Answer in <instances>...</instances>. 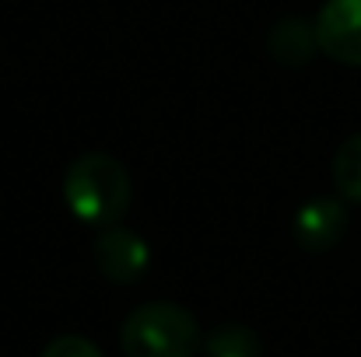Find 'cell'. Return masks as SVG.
I'll use <instances>...</instances> for the list:
<instances>
[{
  "label": "cell",
  "instance_id": "cell-3",
  "mask_svg": "<svg viewBox=\"0 0 361 357\" xmlns=\"http://www.w3.org/2000/svg\"><path fill=\"white\" fill-rule=\"evenodd\" d=\"M312 25L319 53L344 67H361V0H326Z\"/></svg>",
  "mask_w": 361,
  "mask_h": 357
},
{
  "label": "cell",
  "instance_id": "cell-2",
  "mask_svg": "<svg viewBox=\"0 0 361 357\" xmlns=\"http://www.w3.org/2000/svg\"><path fill=\"white\" fill-rule=\"evenodd\" d=\"M200 344L197 315L176 301H147L120 326V347L126 357H197Z\"/></svg>",
  "mask_w": 361,
  "mask_h": 357
},
{
  "label": "cell",
  "instance_id": "cell-5",
  "mask_svg": "<svg viewBox=\"0 0 361 357\" xmlns=\"http://www.w3.org/2000/svg\"><path fill=\"white\" fill-rule=\"evenodd\" d=\"M291 232H295V242L305 252H326L348 232V211L334 196H316V200L298 207Z\"/></svg>",
  "mask_w": 361,
  "mask_h": 357
},
{
  "label": "cell",
  "instance_id": "cell-4",
  "mask_svg": "<svg viewBox=\"0 0 361 357\" xmlns=\"http://www.w3.org/2000/svg\"><path fill=\"white\" fill-rule=\"evenodd\" d=\"M147 263H151L147 242L126 225H109L95 238V266L113 284H137L147 273Z\"/></svg>",
  "mask_w": 361,
  "mask_h": 357
},
{
  "label": "cell",
  "instance_id": "cell-9",
  "mask_svg": "<svg viewBox=\"0 0 361 357\" xmlns=\"http://www.w3.org/2000/svg\"><path fill=\"white\" fill-rule=\"evenodd\" d=\"M42 357H106V354H102L92 340L67 333V337L49 340V344H46V351H42Z\"/></svg>",
  "mask_w": 361,
  "mask_h": 357
},
{
  "label": "cell",
  "instance_id": "cell-8",
  "mask_svg": "<svg viewBox=\"0 0 361 357\" xmlns=\"http://www.w3.org/2000/svg\"><path fill=\"white\" fill-rule=\"evenodd\" d=\"M334 186L344 200L361 203V133L348 137L334 154Z\"/></svg>",
  "mask_w": 361,
  "mask_h": 357
},
{
  "label": "cell",
  "instance_id": "cell-1",
  "mask_svg": "<svg viewBox=\"0 0 361 357\" xmlns=\"http://www.w3.org/2000/svg\"><path fill=\"white\" fill-rule=\"evenodd\" d=\"M63 203L67 211L81 221V225H95V228H109L120 225L123 214L130 211V175L113 154H81L78 161H71V168L63 172L60 182Z\"/></svg>",
  "mask_w": 361,
  "mask_h": 357
},
{
  "label": "cell",
  "instance_id": "cell-6",
  "mask_svg": "<svg viewBox=\"0 0 361 357\" xmlns=\"http://www.w3.org/2000/svg\"><path fill=\"white\" fill-rule=\"evenodd\" d=\"M267 46H270V56L277 63H288V67H302L312 60V53L319 49L316 42V25H309L305 18H284L270 28L267 35Z\"/></svg>",
  "mask_w": 361,
  "mask_h": 357
},
{
  "label": "cell",
  "instance_id": "cell-7",
  "mask_svg": "<svg viewBox=\"0 0 361 357\" xmlns=\"http://www.w3.org/2000/svg\"><path fill=\"white\" fill-rule=\"evenodd\" d=\"M204 354L207 357H259L263 347H259L256 330H249L242 322H225L214 333H207Z\"/></svg>",
  "mask_w": 361,
  "mask_h": 357
}]
</instances>
